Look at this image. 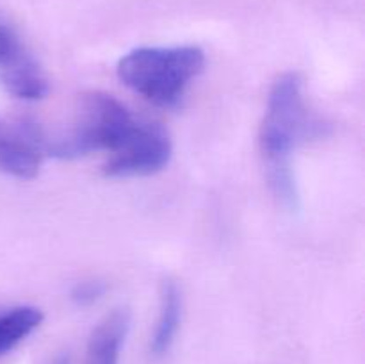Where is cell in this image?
I'll list each match as a JSON object with an SVG mask.
<instances>
[{
	"label": "cell",
	"mask_w": 365,
	"mask_h": 364,
	"mask_svg": "<svg viewBox=\"0 0 365 364\" xmlns=\"http://www.w3.org/2000/svg\"><path fill=\"white\" fill-rule=\"evenodd\" d=\"M52 364H70V359H68V357H59V359L53 360Z\"/></svg>",
	"instance_id": "8fae6325"
},
{
	"label": "cell",
	"mask_w": 365,
	"mask_h": 364,
	"mask_svg": "<svg viewBox=\"0 0 365 364\" xmlns=\"http://www.w3.org/2000/svg\"><path fill=\"white\" fill-rule=\"evenodd\" d=\"M43 313L36 307H16L0 316V355L20 345L41 325Z\"/></svg>",
	"instance_id": "9c48e42d"
},
{
	"label": "cell",
	"mask_w": 365,
	"mask_h": 364,
	"mask_svg": "<svg viewBox=\"0 0 365 364\" xmlns=\"http://www.w3.org/2000/svg\"><path fill=\"white\" fill-rule=\"evenodd\" d=\"M203 66L205 54L198 46H143L121 57L118 77L153 106L173 107Z\"/></svg>",
	"instance_id": "3957f363"
},
{
	"label": "cell",
	"mask_w": 365,
	"mask_h": 364,
	"mask_svg": "<svg viewBox=\"0 0 365 364\" xmlns=\"http://www.w3.org/2000/svg\"><path fill=\"white\" fill-rule=\"evenodd\" d=\"M319 132L321 123L303 98L302 79L296 74L278 77L267 98L259 145L271 188L285 206H294L298 198L291 168L292 150Z\"/></svg>",
	"instance_id": "6da1fadb"
},
{
	"label": "cell",
	"mask_w": 365,
	"mask_h": 364,
	"mask_svg": "<svg viewBox=\"0 0 365 364\" xmlns=\"http://www.w3.org/2000/svg\"><path fill=\"white\" fill-rule=\"evenodd\" d=\"M36 125H7L0 121V171L16 178H32L43 163Z\"/></svg>",
	"instance_id": "8992f818"
},
{
	"label": "cell",
	"mask_w": 365,
	"mask_h": 364,
	"mask_svg": "<svg viewBox=\"0 0 365 364\" xmlns=\"http://www.w3.org/2000/svg\"><path fill=\"white\" fill-rule=\"evenodd\" d=\"M0 86L21 100H39L48 82L14 29L0 18Z\"/></svg>",
	"instance_id": "5b68a950"
},
{
	"label": "cell",
	"mask_w": 365,
	"mask_h": 364,
	"mask_svg": "<svg viewBox=\"0 0 365 364\" xmlns=\"http://www.w3.org/2000/svg\"><path fill=\"white\" fill-rule=\"evenodd\" d=\"M182 318V295L178 285L173 280L163 284L160 291V313L157 320L155 332H153L150 350L155 357H163L170 352Z\"/></svg>",
	"instance_id": "ba28073f"
},
{
	"label": "cell",
	"mask_w": 365,
	"mask_h": 364,
	"mask_svg": "<svg viewBox=\"0 0 365 364\" xmlns=\"http://www.w3.org/2000/svg\"><path fill=\"white\" fill-rule=\"evenodd\" d=\"M103 285L100 282H82L71 293V298L78 303V305H89V303L96 302L102 296Z\"/></svg>",
	"instance_id": "30bf717a"
},
{
	"label": "cell",
	"mask_w": 365,
	"mask_h": 364,
	"mask_svg": "<svg viewBox=\"0 0 365 364\" xmlns=\"http://www.w3.org/2000/svg\"><path fill=\"white\" fill-rule=\"evenodd\" d=\"M171 159L170 136L155 123L135 121L103 164V173L113 178L148 177L164 170Z\"/></svg>",
	"instance_id": "277c9868"
},
{
	"label": "cell",
	"mask_w": 365,
	"mask_h": 364,
	"mask_svg": "<svg viewBox=\"0 0 365 364\" xmlns=\"http://www.w3.org/2000/svg\"><path fill=\"white\" fill-rule=\"evenodd\" d=\"M130 111L107 93L91 91L77 98L68 127L53 136H41L45 156L75 159L91 152H114L135 123ZM39 131V128H38Z\"/></svg>",
	"instance_id": "7a4b0ae2"
},
{
	"label": "cell",
	"mask_w": 365,
	"mask_h": 364,
	"mask_svg": "<svg viewBox=\"0 0 365 364\" xmlns=\"http://www.w3.org/2000/svg\"><path fill=\"white\" fill-rule=\"evenodd\" d=\"M130 327L127 310L107 314L91 332L86 348V364H120L121 346Z\"/></svg>",
	"instance_id": "52a82bcc"
}]
</instances>
